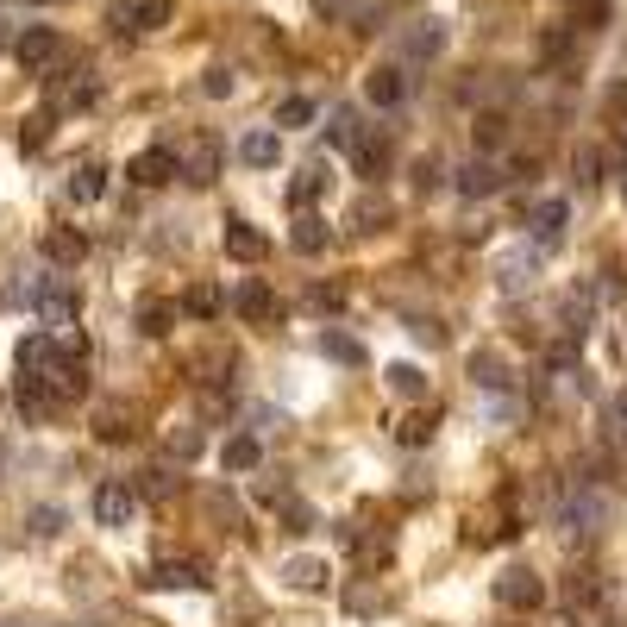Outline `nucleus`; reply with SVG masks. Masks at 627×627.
Masks as SVG:
<instances>
[{
    "label": "nucleus",
    "instance_id": "19",
    "mask_svg": "<svg viewBox=\"0 0 627 627\" xmlns=\"http://www.w3.org/2000/svg\"><path fill=\"white\" fill-rule=\"evenodd\" d=\"M320 195H327V164H308V170L289 182V201H295V207H314Z\"/></svg>",
    "mask_w": 627,
    "mask_h": 627
},
{
    "label": "nucleus",
    "instance_id": "34",
    "mask_svg": "<svg viewBox=\"0 0 627 627\" xmlns=\"http://www.w3.org/2000/svg\"><path fill=\"white\" fill-rule=\"evenodd\" d=\"M57 527H63V515H57V508H32V533H38V540H51Z\"/></svg>",
    "mask_w": 627,
    "mask_h": 627
},
{
    "label": "nucleus",
    "instance_id": "10",
    "mask_svg": "<svg viewBox=\"0 0 627 627\" xmlns=\"http://www.w3.org/2000/svg\"><path fill=\"white\" fill-rule=\"evenodd\" d=\"M220 464H226L232 477H245V471H258V464H264V446L251 433H232L226 446H220Z\"/></svg>",
    "mask_w": 627,
    "mask_h": 627
},
{
    "label": "nucleus",
    "instance_id": "20",
    "mask_svg": "<svg viewBox=\"0 0 627 627\" xmlns=\"http://www.w3.org/2000/svg\"><path fill=\"white\" fill-rule=\"evenodd\" d=\"M138 327H145V333H170L176 327V301L145 295V301H138Z\"/></svg>",
    "mask_w": 627,
    "mask_h": 627
},
{
    "label": "nucleus",
    "instance_id": "43",
    "mask_svg": "<svg viewBox=\"0 0 627 627\" xmlns=\"http://www.w3.org/2000/svg\"><path fill=\"white\" fill-rule=\"evenodd\" d=\"M32 7H44V0H32Z\"/></svg>",
    "mask_w": 627,
    "mask_h": 627
},
{
    "label": "nucleus",
    "instance_id": "24",
    "mask_svg": "<svg viewBox=\"0 0 627 627\" xmlns=\"http://www.w3.org/2000/svg\"><path fill=\"white\" fill-rule=\"evenodd\" d=\"M220 308H226V295H220L214 283H195L189 295H182V314H195V320H214Z\"/></svg>",
    "mask_w": 627,
    "mask_h": 627
},
{
    "label": "nucleus",
    "instance_id": "23",
    "mask_svg": "<svg viewBox=\"0 0 627 627\" xmlns=\"http://www.w3.org/2000/svg\"><path fill=\"white\" fill-rule=\"evenodd\" d=\"M402 44H408V57H439V51H446V32H439V19H421Z\"/></svg>",
    "mask_w": 627,
    "mask_h": 627
},
{
    "label": "nucleus",
    "instance_id": "39",
    "mask_svg": "<svg viewBox=\"0 0 627 627\" xmlns=\"http://www.w3.org/2000/svg\"><path fill=\"white\" fill-rule=\"evenodd\" d=\"M195 446H201L195 433H170V452H176V458H195Z\"/></svg>",
    "mask_w": 627,
    "mask_h": 627
},
{
    "label": "nucleus",
    "instance_id": "32",
    "mask_svg": "<svg viewBox=\"0 0 627 627\" xmlns=\"http://www.w3.org/2000/svg\"><path fill=\"white\" fill-rule=\"evenodd\" d=\"M571 170H577V189H596V182H602V157L596 151H577Z\"/></svg>",
    "mask_w": 627,
    "mask_h": 627
},
{
    "label": "nucleus",
    "instance_id": "6",
    "mask_svg": "<svg viewBox=\"0 0 627 627\" xmlns=\"http://www.w3.org/2000/svg\"><path fill=\"white\" fill-rule=\"evenodd\" d=\"M220 239H226V258H239V264H258L264 251H270V239H264V232L251 226V220H226Z\"/></svg>",
    "mask_w": 627,
    "mask_h": 627
},
{
    "label": "nucleus",
    "instance_id": "28",
    "mask_svg": "<svg viewBox=\"0 0 627 627\" xmlns=\"http://www.w3.org/2000/svg\"><path fill=\"white\" fill-rule=\"evenodd\" d=\"M383 226H389V201H358L352 207V232L370 239V232H383Z\"/></svg>",
    "mask_w": 627,
    "mask_h": 627
},
{
    "label": "nucleus",
    "instance_id": "35",
    "mask_svg": "<svg viewBox=\"0 0 627 627\" xmlns=\"http://www.w3.org/2000/svg\"><path fill=\"white\" fill-rule=\"evenodd\" d=\"M414 189H421V195L439 189V164H433V157H421V164H414Z\"/></svg>",
    "mask_w": 627,
    "mask_h": 627
},
{
    "label": "nucleus",
    "instance_id": "8",
    "mask_svg": "<svg viewBox=\"0 0 627 627\" xmlns=\"http://www.w3.org/2000/svg\"><path fill=\"white\" fill-rule=\"evenodd\" d=\"M44 258H51V264H69V270H76V264L88 258V239H82L76 226H51V232H44Z\"/></svg>",
    "mask_w": 627,
    "mask_h": 627
},
{
    "label": "nucleus",
    "instance_id": "17",
    "mask_svg": "<svg viewBox=\"0 0 627 627\" xmlns=\"http://www.w3.org/2000/svg\"><path fill=\"white\" fill-rule=\"evenodd\" d=\"M559 521H565L571 533H590V527L602 521V502H596V496H584V490H577V496H571V502L559 508Z\"/></svg>",
    "mask_w": 627,
    "mask_h": 627
},
{
    "label": "nucleus",
    "instance_id": "9",
    "mask_svg": "<svg viewBox=\"0 0 627 627\" xmlns=\"http://www.w3.org/2000/svg\"><path fill=\"white\" fill-rule=\"evenodd\" d=\"M496 189H502V176H496L490 157H471V164L458 170V195L464 201H483V195H496Z\"/></svg>",
    "mask_w": 627,
    "mask_h": 627
},
{
    "label": "nucleus",
    "instance_id": "33",
    "mask_svg": "<svg viewBox=\"0 0 627 627\" xmlns=\"http://www.w3.org/2000/svg\"><path fill=\"white\" fill-rule=\"evenodd\" d=\"M327 145H358V120H352V113H333V126H327Z\"/></svg>",
    "mask_w": 627,
    "mask_h": 627
},
{
    "label": "nucleus",
    "instance_id": "44",
    "mask_svg": "<svg viewBox=\"0 0 627 627\" xmlns=\"http://www.w3.org/2000/svg\"><path fill=\"white\" fill-rule=\"evenodd\" d=\"M621 195H627V189H621Z\"/></svg>",
    "mask_w": 627,
    "mask_h": 627
},
{
    "label": "nucleus",
    "instance_id": "40",
    "mask_svg": "<svg viewBox=\"0 0 627 627\" xmlns=\"http://www.w3.org/2000/svg\"><path fill=\"white\" fill-rule=\"evenodd\" d=\"M496 138H502V120H496V113H490V120H477V145H496Z\"/></svg>",
    "mask_w": 627,
    "mask_h": 627
},
{
    "label": "nucleus",
    "instance_id": "31",
    "mask_svg": "<svg viewBox=\"0 0 627 627\" xmlns=\"http://www.w3.org/2000/svg\"><path fill=\"white\" fill-rule=\"evenodd\" d=\"M396 439H402V446H427V439H433V414H408V421L396 427Z\"/></svg>",
    "mask_w": 627,
    "mask_h": 627
},
{
    "label": "nucleus",
    "instance_id": "21",
    "mask_svg": "<svg viewBox=\"0 0 627 627\" xmlns=\"http://www.w3.org/2000/svg\"><path fill=\"white\" fill-rule=\"evenodd\" d=\"M232 308H239L245 320H270V314H276V295H270L264 283H245L239 295H232Z\"/></svg>",
    "mask_w": 627,
    "mask_h": 627
},
{
    "label": "nucleus",
    "instance_id": "26",
    "mask_svg": "<svg viewBox=\"0 0 627 627\" xmlns=\"http://www.w3.org/2000/svg\"><path fill=\"white\" fill-rule=\"evenodd\" d=\"M101 189H107V170L101 164H82L76 176H69V201H101Z\"/></svg>",
    "mask_w": 627,
    "mask_h": 627
},
{
    "label": "nucleus",
    "instance_id": "12",
    "mask_svg": "<svg viewBox=\"0 0 627 627\" xmlns=\"http://www.w3.org/2000/svg\"><path fill=\"white\" fill-rule=\"evenodd\" d=\"M220 164H226V157H220V145H207V138H201V145H195L189 157H182V176H189L195 189H207V182L220 176Z\"/></svg>",
    "mask_w": 627,
    "mask_h": 627
},
{
    "label": "nucleus",
    "instance_id": "42",
    "mask_svg": "<svg viewBox=\"0 0 627 627\" xmlns=\"http://www.w3.org/2000/svg\"><path fill=\"white\" fill-rule=\"evenodd\" d=\"M615 421H621V427H627V396H615Z\"/></svg>",
    "mask_w": 627,
    "mask_h": 627
},
{
    "label": "nucleus",
    "instance_id": "36",
    "mask_svg": "<svg viewBox=\"0 0 627 627\" xmlns=\"http://www.w3.org/2000/svg\"><path fill=\"white\" fill-rule=\"evenodd\" d=\"M201 95H232V76H226V69H207V76H201Z\"/></svg>",
    "mask_w": 627,
    "mask_h": 627
},
{
    "label": "nucleus",
    "instance_id": "14",
    "mask_svg": "<svg viewBox=\"0 0 627 627\" xmlns=\"http://www.w3.org/2000/svg\"><path fill=\"white\" fill-rule=\"evenodd\" d=\"M533 239H540V245L565 239V201H540V207H533Z\"/></svg>",
    "mask_w": 627,
    "mask_h": 627
},
{
    "label": "nucleus",
    "instance_id": "1",
    "mask_svg": "<svg viewBox=\"0 0 627 627\" xmlns=\"http://www.w3.org/2000/svg\"><path fill=\"white\" fill-rule=\"evenodd\" d=\"M19 295L32 301V314L44 320V327H69V320L82 314V295L69 276H38V283H19Z\"/></svg>",
    "mask_w": 627,
    "mask_h": 627
},
{
    "label": "nucleus",
    "instance_id": "11",
    "mask_svg": "<svg viewBox=\"0 0 627 627\" xmlns=\"http://www.w3.org/2000/svg\"><path fill=\"white\" fill-rule=\"evenodd\" d=\"M364 95H370V107H396V101L408 95V76H402V69H370V76H364Z\"/></svg>",
    "mask_w": 627,
    "mask_h": 627
},
{
    "label": "nucleus",
    "instance_id": "25",
    "mask_svg": "<svg viewBox=\"0 0 627 627\" xmlns=\"http://www.w3.org/2000/svg\"><path fill=\"white\" fill-rule=\"evenodd\" d=\"M283 577H289V590H320L327 584V559H289Z\"/></svg>",
    "mask_w": 627,
    "mask_h": 627
},
{
    "label": "nucleus",
    "instance_id": "38",
    "mask_svg": "<svg viewBox=\"0 0 627 627\" xmlns=\"http://www.w3.org/2000/svg\"><path fill=\"white\" fill-rule=\"evenodd\" d=\"M19 145L38 151V145H44V120H26V126H19Z\"/></svg>",
    "mask_w": 627,
    "mask_h": 627
},
{
    "label": "nucleus",
    "instance_id": "2",
    "mask_svg": "<svg viewBox=\"0 0 627 627\" xmlns=\"http://www.w3.org/2000/svg\"><path fill=\"white\" fill-rule=\"evenodd\" d=\"M496 602H502V609H540V602H546L540 571H533V565H508L496 577Z\"/></svg>",
    "mask_w": 627,
    "mask_h": 627
},
{
    "label": "nucleus",
    "instance_id": "29",
    "mask_svg": "<svg viewBox=\"0 0 627 627\" xmlns=\"http://www.w3.org/2000/svg\"><path fill=\"white\" fill-rule=\"evenodd\" d=\"M471 377H477L483 389H508V370H502L496 352H477V358H471Z\"/></svg>",
    "mask_w": 627,
    "mask_h": 627
},
{
    "label": "nucleus",
    "instance_id": "4",
    "mask_svg": "<svg viewBox=\"0 0 627 627\" xmlns=\"http://www.w3.org/2000/svg\"><path fill=\"white\" fill-rule=\"evenodd\" d=\"M126 176L138 182V189H157V182H170V176H182V157L170 151V145H151V151H138L132 164H126Z\"/></svg>",
    "mask_w": 627,
    "mask_h": 627
},
{
    "label": "nucleus",
    "instance_id": "27",
    "mask_svg": "<svg viewBox=\"0 0 627 627\" xmlns=\"http://www.w3.org/2000/svg\"><path fill=\"white\" fill-rule=\"evenodd\" d=\"M320 352H327L333 364H352V370L364 364V345H358V339H345V333H333V327L320 333Z\"/></svg>",
    "mask_w": 627,
    "mask_h": 627
},
{
    "label": "nucleus",
    "instance_id": "41",
    "mask_svg": "<svg viewBox=\"0 0 627 627\" xmlns=\"http://www.w3.org/2000/svg\"><path fill=\"white\" fill-rule=\"evenodd\" d=\"M408 333H414V339H427V345H439V339H446V333H439V320H414Z\"/></svg>",
    "mask_w": 627,
    "mask_h": 627
},
{
    "label": "nucleus",
    "instance_id": "15",
    "mask_svg": "<svg viewBox=\"0 0 627 627\" xmlns=\"http://www.w3.org/2000/svg\"><path fill=\"white\" fill-rule=\"evenodd\" d=\"M383 377H389V389H396L402 402H421V396H427V370H421V364H389Z\"/></svg>",
    "mask_w": 627,
    "mask_h": 627
},
{
    "label": "nucleus",
    "instance_id": "16",
    "mask_svg": "<svg viewBox=\"0 0 627 627\" xmlns=\"http://www.w3.org/2000/svg\"><path fill=\"white\" fill-rule=\"evenodd\" d=\"M289 239H295V251H308V258H314V251H327V220H320V214H308V207H301V214H295V232H289Z\"/></svg>",
    "mask_w": 627,
    "mask_h": 627
},
{
    "label": "nucleus",
    "instance_id": "3",
    "mask_svg": "<svg viewBox=\"0 0 627 627\" xmlns=\"http://www.w3.org/2000/svg\"><path fill=\"white\" fill-rule=\"evenodd\" d=\"M13 57H19V69H32V76H38V69H51L63 57V38L51 26H26V32H19V44H13Z\"/></svg>",
    "mask_w": 627,
    "mask_h": 627
},
{
    "label": "nucleus",
    "instance_id": "5",
    "mask_svg": "<svg viewBox=\"0 0 627 627\" xmlns=\"http://www.w3.org/2000/svg\"><path fill=\"white\" fill-rule=\"evenodd\" d=\"M176 19V0H120L113 7V26H132V32H157Z\"/></svg>",
    "mask_w": 627,
    "mask_h": 627
},
{
    "label": "nucleus",
    "instance_id": "18",
    "mask_svg": "<svg viewBox=\"0 0 627 627\" xmlns=\"http://www.w3.org/2000/svg\"><path fill=\"white\" fill-rule=\"evenodd\" d=\"M151 584H157V590H201L207 577H201V565L182 559V565H157V571H151Z\"/></svg>",
    "mask_w": 627,
    "mask_h": 627
},
{
    "label": "nucleus",
    "instance_id": "7",
    "mask_svg": "<svg viewBox=\"0 0 627 627\" xmlns=\"http://www.w3.org/2000/svg\"><path fill=\"white\" fill-rule=\"evenodd\" d=\"M132 508H138V496L126 490V483H101V490H95V521L101 527H126Z\"/></svg>",
    "mask_w": 627,
    "mask_h": 627
},
{
    "label": "nucleus",
    "instance_id": "37",
    "mask_svg": "<svg viewBox=\"0 0 627 627\" xmlns=\"http://www.w3.org/2000/svg\"><path fill=\"white\" fill-rule=\"evenodd\" d=\"M577 19H584V26H602V19H609V0H577Z\"/></svg>",
    "mask_w": 627,
    "mask_h": 627
},
{
    "label": "nucleus",
    "instance_id": "22",
    "mask_svg": "<svg viewBox=\"0 0 627 627\" xmlns=\"http://www.w3.org/2000/svg\"><path fill=\"white\" fill-rule=\"evenodd\" d=\"M533 270H540V264H533L527 251H515V258H502V264H496V276H502V289H508V295L533 289Z\"/></svg>",
    "mask_w": 627,
    "mask_h": 627
},
{
    "label": "nucleus",
    "instance_id": "13",
    "mask_svg": "<svg viewBox=\"0 0 627 627\" xmlns=\"http://www.w3.org/2000/svg\"><path fill=\"white\" fill-rule=\"evenodd\" d=\"M239 157H245L251 170H270L276 157H283V138H276V132H245L239 138Z\"/></svg>",
    "mask_w": 627,
    "mask_h": 627
},
{
    "label": "nucleus",
    "instance_id": "30",
    "mask_svg": "<svg viewBox=\"0 0 627 627\" xmlns=\"http://www.w3.org/2000/svg\"><path fill=\"white\" fill-rule=\"evenodd\" d=\"M314 120V101L308 95H289L283 107H276V126H308Z\"/></svg>",
    "mask_w": 627,
    "mask_h": 627
}]
</instances>
